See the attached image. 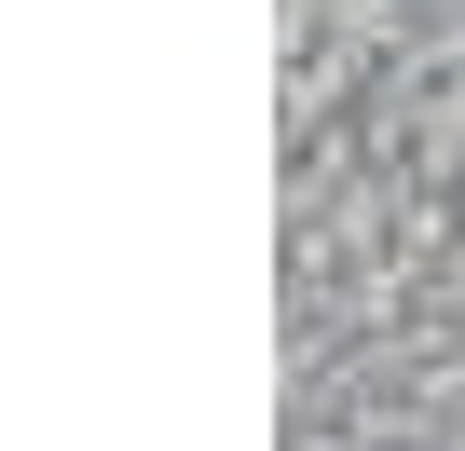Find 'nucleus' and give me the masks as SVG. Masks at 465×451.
I'll list each match as a JSON object with an SVG mask.
<instances>
[]
</instances>
